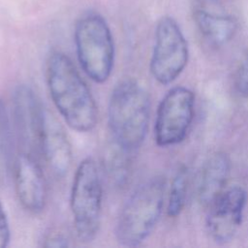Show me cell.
Segmentation results:
<instances>
[{"label": "cell", "instance_id": "cell-1", "mask_svg": "<svg viewBox=\"0 0 248 248\" xmlns=\"http://www.w3.org/2000/svg\"><path fill=\"white\" fill-rule=\"evenodd\" d=\"M46 78L50 99L66 124L78 133L92 131L98 122V107L70 57L61 51L51 52Z\"/></svg>", "mask_w": 248, "mask_h": 248}, {"label": "cell", "instance_id": "cell-17", "mask_svg": "<svg viewBox=\"0 0 248 248\" xmlns=\"http://www.w3.org/2000/svg\"><path fill=\"white\" fill-rule=\"evenodd\" d=\"M11 240V229L8 216L0 201V248H6Z\"/></svg>", "mask_w": 248, "mask_h": 248}, {"label": "cell", "instance_id": "cell-12", "mask_svg": "<svg viewBox=\"0 0 248 248\" xmlns=\"http://www.w3.org/2000/svg\"><path fill=\"white\" fill-rule=\"evenodd\" d=\"M231 170L229 157L222 152L208 157L202 165L197 181V197L203 206L209 204L226 189Z\"/></svg>", "mask_w": 248, "mask_h": 248}, {"label": "cell", "instance_id": "cell-2", "mask_svg": "<svg viewBox=\"0 0 248 248\" xmlns=\"http://www.w3.org/2000/svg\"><path fill=\"white\" fill-rule=\"evenodd\" d=\"M150 98L133 78L119 81L111 91L108 106V125L111 140L130 153L143 143L149 125Z\"/></svg>", "mask_w": 248, "mask_h": 248}, {"label": "cell", "instance_id": "cell-3", "mask_svg": "<svg viewBox=\"0 0 248 248\" xmlns=\"http://www.w3.org/2000/svg\"><path fill=\"white\" fill-rule=\"evenodd\" d=\"M166 181L153 176L141 183L123 205L114 229L116 241L125 247L141 244L155 229L164 206Z\"/></svg>", "mask_w": 248, "mask_h": 248}, {"label": "cell", "instance_id": "cell-16", "mask_svg": "<svg viewBox=\"0 0 248 248\" xmlns=\"http://www.w3.org/2000/svg\"><path fill=\"white\" fill-rule=\"evenodd\" d=\"M11 133L5 107L0 102V163L7 167L11 152Z\"/></svg>", "mask_w": 248, "mask_h": 248}, {"label": "cell", "instance_id": "cell-5", "mask_svg": "<svg viewBox=\"0 0 248 248\" xmlns=\"http://www.w3.org/2000/svg\"><path fill=\"white\" fill-rule=\"evenodd\" d=\"M75 45L84 74L96 83L106 82L115 58L113 38L107 21L94 13L82 16L75 27Z\"/></svg>", "mask_w": 248, "mask_h": 248}, {"label": "cell", "instance_id": "cell-11", "mask_svg": "<svg viewBox=\"0 0 248 248\" xmlns=\"http://www.w3.org/2000/svg\"><path fill=\"white\" fill-rule=\"evenodd\" d=\"M40 155L56 177L62 178L67 175L73 161L72 145L62 124L47 109H46Z\"/></svg>", "mask_w": 248, "mask_h": 248}, {"label": "cell", "instance_id": "cell-14", "mask_svg": "<svg viewBox=\"0 0 248 248\" xmlns=\"http://www.w3.org/2000/svg\"><path fill=\"white\" fill-rule=\"evenodd\" d=\"M133 153H130L111 140L105 154V168L111 182L117 187H124L129 182Z\"/></svg>", "mask_w": 248, "mask_h": 248}, {"label": "cell", "instance_id": "cell-18", "mask_svg": "<svg viewBox=\"0 0 248 248\" xmlns=\"http://www.w3.org/2000/svg\"><path fill=\"white\" fill-rule=\"evenodd\" d=\"M235 86L239 93L248 96V58L242 62L237 70Z\"/></svg>", "mask_w": 248, "mask_h": 248}, {"label": "cell", "instance_id": "cell-8", "mask_svg": "<svg viewBox=\"0 0 248 248\" xmlns=\"http://www.w3.org/2000/svg\"><path fill=\"white\" fill-rule=\"evenodd\" d=\"M246 206V192L240 186L226 188L208 206L205 227L218 244L232 240L240 228Z\"/></svg>", "mask_w": 248, "mask_h": 248}, {"label": "cell", "instance_id": "cell-6", "mask_svg": "<svg viewBox=\"0 0 248 248\" xmlns=\"http://www.w3.org/2000/svg\"><path fill=\"white\" fill-rule=\"evenodd\" d=\"M188 58V44L177 22L170 16L161 17L149 64L152 77L161 84L171 83L185 69Z\"/></svg>", "mask_w": 248, "mask_h": 248}, {"label": "cell", "instance_id": "cell-9", "mask_svg": "<svg viewBox=\"0 0 248 248\" xmlns=\"http://www.w3.org/2000/svg\"><path fill=\"white\" fill-rule=\"evenodd\" d=\"M13 113L18 140L25 148L23 151L40 154L46 108L30 86L20 84L14 91Z\"/></svg>", "mask_w": 248, "mask_h": 248}, {"label": "cell", "instance_id": "cell-7", "mask_svg": "<svg viewBox=\"0 0 248 248\" xmlns=\"http://www.w3.org/2000/svg\"><path fill=\"white\" fill-rule=\"evenodd\" d=\"M195 108L194 93L183 86L170 89L161 100L154 123L157 145L167 147L181 142L187 136Z\"/></svg>", "mask_w": 248, "mask_h": 248}, {"label": "cell", "instance_id": "cell-10", "mask_svg": "<svg viewBox=\"0 0 248 248\" xmlns=\"http://www.w3.org/2000/svg\"><path fill=\"white\" fill-rule=\"evenodd\" d=\"M16 194L22 208L32 214L41 213L46 203L47 185L36 155L22 151L14 164Z\"/></svg>", "mask_w": 248, "mask_h": 248}, {"label": "cell", "instance_id": "cell-13", "mask_svg": "<svg viewBox=\"0 0 248 248\" xmlns=\"http://www.w3.org/2000/svg\"><path fill=\"white\" fill-rule=\"evenodd\" d=\"M194 20L202 36L215 46L231 41L237 29V22L232 16L202 8L195 10Z\"/></svg>", "mask_w": 248, "mask_h": 248}, {"label": "cell", "instance_id": "cell-15", "mask_svg": "<svg viewBox=\"0 0 248 248\" xmlns=\"http://www.w3.org/2000/svg\"><path fill=\"white\" fill-rule=\"evenodd\" d=\"M188 187V170L181 167L172 178L167 204V214L170 217H177L183 210Z\"/></svg>", "mask_w": 248, "mask_h": 248}, {"label": "cell", "instance_id": "cell-4", "mask_svg": "<svg viewBox=\"0 0 248 248\" xmlns=\"http://www.w3.org/2000/svg\"><path fill=\"white\" fill-rule=\"evenodd\" d=\"M70 208L76 235L80 242L93 241L101 227L103 182L96 161L86 157L78 166L70 193Z\"/></svg>", "mask_w": 248, "mask_h": 248}, {"label": "cell", "instance_id": "cell-19", "mask_svg": "<svg viewBox=\"0 0 248 248\" xmlns=\"http://www.w3.org/2000/svg\"><path fill=\"white\" fill-rule=\"evenodd\" d=\"M70 245L69 238L60 232H50L45 238L43 246L45 247H67Z\"/></svg>", "mask_w": 248, "mask_h": 248}]
</instances>
